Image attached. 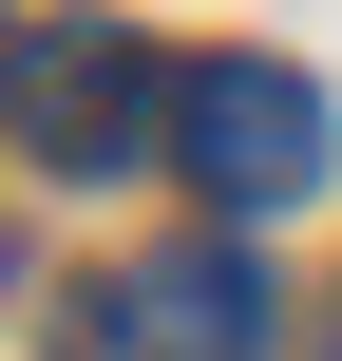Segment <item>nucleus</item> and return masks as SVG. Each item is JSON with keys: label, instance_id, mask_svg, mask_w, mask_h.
<instances>
[{"label": "nucleus", "instance_id": "f257e3e1", "mask_svg": "<svg viewBox=\"0 0 342 361\" xmlns=\"http://www.w3.org/2000/svg\"><path fill=\"white\" fill-rule=\"evenodd\" d=\"M171 171L228 209V228H267V209H305L324 190V76L305 57H190V114H171Z\"/></svg>", "mask_w": 342, "mask_h": 361}, {"label": "nucleus", "instance_id": "f03ea898", "mask_svg": "<svg viewBox=\"0 0 342 361\" xmlns=\"http://www.w3.org/2000/svg\"><path fill=\"white\" fill-rule=\"evenodd\" d=\"M171 114H190V76H152L133 38H76V19H57V38L19 57V133H38L57 171H152Z\"/></svg>", "mask_w": 342, "mask_h": 361}, {"label": "nucleus", "instance_id": "7ed1b4c3", "mask_svg": "<svg viewBox=\"0 0 342 361\" xmlns=\"http://www.w3.org/2000/svg\"><path fill=\"white\" fill-rule=\"evenodd\" d=\"M114 324H133L152 361H267L286 286H267V247H248V228H190V247H152V267L114 286Z\"/></svg>", "mask_w": 342, "mask_h": 361}, {"label": "nucleus", "instance_id": "20e7f679", "mask_svg": "<svg viewBox=\"0 0 342 361\" xmlns=\"http://www.w3.org/2000/svg\"><path fill=\"white\" fill-rule=\"evenodd\" d=\"M0 114H19V38H0Z\"/></svg>", "mask_w": 342, "mask_h": 361}, {"label": "nucleus", "instance_id": "39448f33", "mask_svg": "<svg viewBox=\"0 0 342 361\" xmlns=\"http://www.w3.org/2000/svg\"><path fill=\"white\" fill-rule=\"evenodd\" d=\"M324 361H342V324H324Z\"/></svg>", "mask_w": 342, "mask_h": 361}]
</instances>
